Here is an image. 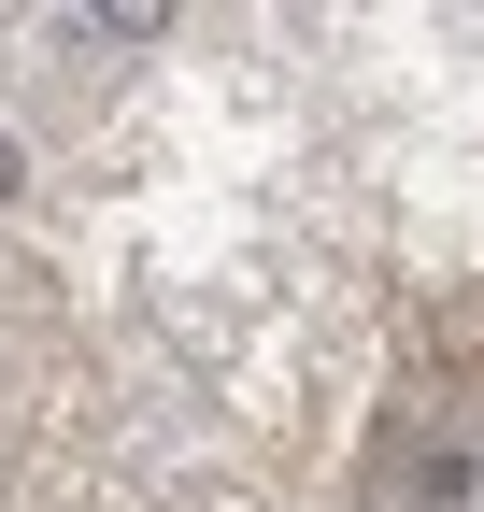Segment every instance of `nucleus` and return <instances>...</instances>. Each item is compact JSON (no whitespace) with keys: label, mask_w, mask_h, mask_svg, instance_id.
I'll return each instance as SVG.
<instances>
[{"label":"nucleus","mask_w":484,"mask_h":512,"mask_svg":"<svg viewBox=\"0 0 484 512\" xmlns=\"http://www.w3.org/2000/svg\"><path fill=\"white\" fill-rule=\"evenodd\" d=\"M86 15H100V43H157V29H171V0H86Z\"/></svg>","instance_id":"f257e3e1"}]
</instances>
